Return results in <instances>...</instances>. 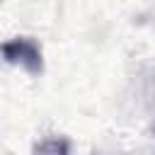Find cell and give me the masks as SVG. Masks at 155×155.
<instances>
[{"mask_svg":"<svg viewBox=\"0 0 155 155\" xmlns=\"http://www.w3.org/2000/svg\"><path fill=\"white\" fill-rule=\"evenodd\" d=\"M0 56L5 63L27 70L29 75H41L44 70V53L41 46L29 36H12L0 44Z\"/></svg>","mask_w":155,"mask_h":155,"instance_id":"cell-1","label":"cell"},{"mask_svg":"<svg viewBox=\"0 0 155 155\" xmlns=\"http://www.w3.org/2000/svg\"><path fill=\"white\" fill-rule=\"evenodd\" d=\"M36 155H68V143L63 138H51L44 140L36 150Z\"/></svg>","mask_w":155,"mask_h":155,"instance_id":"cell-2","label":"cell"}]
</instances>
